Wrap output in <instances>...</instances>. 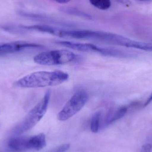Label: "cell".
<instances>
[{
    "mask_svg": "<svg viewBox=\"0 0 152 152\" xmlns=\"http://www.w3.org/2000/svg\"><path fill=\"white\" fill-rule=\"evenodd\" d=\"M56 43L78 51L95 52L102 55L113 57H115L117 54L116 49L102 48L92 44L75 42L69 41H61L57 42Z\"/></svg>",
    "mask_w": 152,
    "mask_h": 152,
    "instance_id": "6",
    "label": "cell"
},
{
    "mask_svg": "<svg viewBox=\"0 0 152 152\" xmlns=\"http://www.w3.org/2000/svg\"><path fill=\"white\" fill-rule=\"evenodd\" d=\"M126 107L125 106L119 107L116 110L110 112L106 118V123L109 125L125 116L127 112Z\"/></svg>",
    "mask_w": 152,
    "mask_h": 152,
    "instance_id": "8",
    "label": "cell"
},
{
    "mask_svg": "<svg viewBox=\"0 0 152 152\" xmlns=\"http://www.w3.org/2000/svg\"><path fill=\"white\" fill-rule=\"evenodd\" d=\"M102 113L101 111H97L94 114L91 119L90 129L91 131L94 133L98 132L100 127Z\"/></svg>",
    "mask_w": 152,
    "mask_h": 152,
    "instance_id": "9",
    "label": "cell"
},
{
    "mask_svg": "<svg viewBox=\"0 0 152 152\" xmlns=\"http://www.w3.org/2000/svg\"><path fill=\"white\" fill-rule=\"evenodd\" d=\"M53 1L58 3L63 4L67 3L68 2L70 1L71 0H53Z\"/></svg>",
    "mask_w": 152,
    "mask_h": 152,
    "instance_id": "14",
    "label": "cell"
},
{
    "mask_svg": "<svg viewBox=\"0 0 152 152\" xmlns=\"http://www.w3.org/2000/svg\"><path fill=\"white\" fill-rule=\"evenodd\" d=\"M116 1L123 4L126 3L127 1V0H116Z\"/></svg>",
    "mask_w": 152,
    "mask_h": 152,
    "instance_id": "16",
    "label": "cell"
},
{
    "mask_svg": "<svg viewBox=\"0 0 152 152\" xmlns=\"http://www.w3.org/2000/svg\"><path fill=\"white\" fill-rule=\"evenodd\" d=\"M88 99V95L86 92L82 90L77 92L72 96L58 113V120L65 121L75 116L84 107Z\"/></svg>",
    "mask_w": 152,
    "mask_h": 152,
    "instance_id": "5",
    "label": "cell"
},
{
    "mask_svg": "<svg viewBox=\"0 0 152 152\" xmlns=\"http://www.w3.org/2000/svg\"><path fill=\"white\" fill-rule=\"evenodd\" d=\"M90 3L101 10H106L110 7V0H89Z\"/></svg>",
    "mask_w": 152,
    "mask_h": 152,
    "instance_id": "10",
    "label": "cell"
},
{
    "mask_svg": "<svg viewBox=\"0 0 152 152\" xmlns=\"http://www.w3.org/2000/svg\"><path fill=\"white\" fill-rule=\"evenodd\" d=\"M138 1H148V0H138Z\"/></svg>",
    "mask_w": 152,
    "mask_h": 152,
    "instance_id": "17",
    "label": "cell"
},
{
    "mask_svg": "<svg viewBox=\"0 0 152 152\" xmlns=\"http://www.w3.org/2000/svg\"><path fill=\"white\" fill-rule=\"evenodd\" d=\"M152 101V93L151 94V95L149 96V99L147 100V102H146V104H148L149 103L151 102Z\"/></svg>",
    "mask_w": 152,
    "mask_h": 152,
    "instance_id": "15",
    "label": "cell"
},
{
    "mask_svg": "<svg viewBox=\"0 0 152 152\" xmlns=\"http://www.w3.org/2000/svg\"><path fill=\"white\" fill-rule=\"evenodd\" d=\"M70 148V145L68 144L63 145L58 147L54 152H65Z\"/></svg>",
    "mask_w": 152,
    "mask_h": 152,
    "instance_id": "12",
    "label": "cell"
},
{
    "mask_svg": "<svg viewBox=\"0 0 152 152\" xmlns=\"http://www.w3.org/2000/svg\"><path fill=\"white\" fill-rule=\"evenodd\" d=\"M76 54L67 50H57L43 52L35 56L34 61L38 65L53 66L65 65L73 62Z\"/></svg>",
    "mask_w": 152,
    "mask_h": 152,
    "instance_id": "3",
    "label": "cell"
},
{
    "mask_svg": "<svg viewBox=\"0 0 152 152\" xmlns=\"http://www.w3.org/2000/svg\"><path fill=\"white\" fill-rule=\"evenodd\" d=\"M51 94L50 90L46 92L42 99L12 129V134L16 135L24 134L32 129L41 121L47 112Z\"/></svg>",
    "mask_w": 152,
    "mask_h": 152,
    "instance_id": "2",
    "label": "cell"
},
{
    "mask_svg": "<svg viewBox=\"0 0 152 152\" xmlns=\"http://www.w3.org/2000/svg\"><path fill=\"white\" fill-rule=\"evenodd\" d=\"M42 45L24 42H15L0 44V54L13 53L29 48H40Z\"/></svg>",
    "mask_w": 152,
    "mask_h": 152,
    "instance_id": "7",
    "label": "cell"
},
{
    "mask_svg": "<svg viewBox=\"0 0 152 152\" xmlns=\"http://www.w3.org/2000/svg\"><path fill=\"white\" fill-rule=\"evenodd\" d=\"M152 150V145L150 144L144 145L141 149V152H151Z\"/></svg>",
    "mask_w": 152,
    "mask_h": 152,
    "instance_id": "13",
    "label": "cell"
},
{
    "mask_svg": "<svg viewBox=\"0 0 152 152\" xmlns=\"http://www.w3.org/2000/svg\"><path fill=\"white\" fill-rule=\"evenodd\" d=\"M69 78L63 71H40L25 76L16 82V85L22 88H39L61 85Z\"/></svg>",
    "mask_w": 152,
    "mask_h": 152,
    "instance_id": "1",
    "label": "cell"
},
{
    "mask_svg": "<svg viewBox=\"0 0 152 152\" xmlns=\"http://www.w3.org/2000/svg\"><path fill=\"white\" fill-rule=\"evenodd\" d=\"M46 145L45 136L43 133L31 137H18L11 138L8 142L11 151L24 152L29 150L40 151Z\"/></svg>",
    "mask_w": 152,
    "mask_h": 152,
    "instance_id": "4",
    "label": "cell"
},
{
    "mask_svg": "<svg viewBox=\"0 0 152 152\" xmlns=\"http://www.w3.org/2000/svg\"><path fill=\"white\" fill-rule=\"evenodd\" d=\"M61 10L66 13H68V14H72V15L85 18L88 19H92L91 15L85 13V12L77 10V9H74V8H64V9H61Z\"/></svg>",
    "mask_w": 152,
    "mask_h": 152,
    "instance_id": "11",
    "label": "cell"
}]
</instances>
